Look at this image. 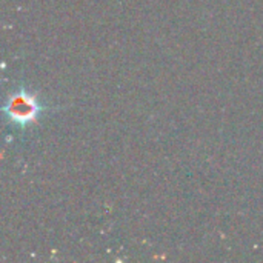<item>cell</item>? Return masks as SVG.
Wrapping results in <instances>:
<instances>
[{"mask_svg": "<svg viewBox=\"0 0 263 263\" xmlns=\"http://www.w3.org/2000/svg\"><path fill=\"white\" fill-rule=\"evenodd\" d=\"M45 109L46 106H43L34 94H29L25 89H18L11 94L3 106L6 117L20 128L34 123Z\"/></svg>", "mask_w": 263, "mask_h": 263, "instance_id": "obj_1", "label": "cell"}]
</instances>
